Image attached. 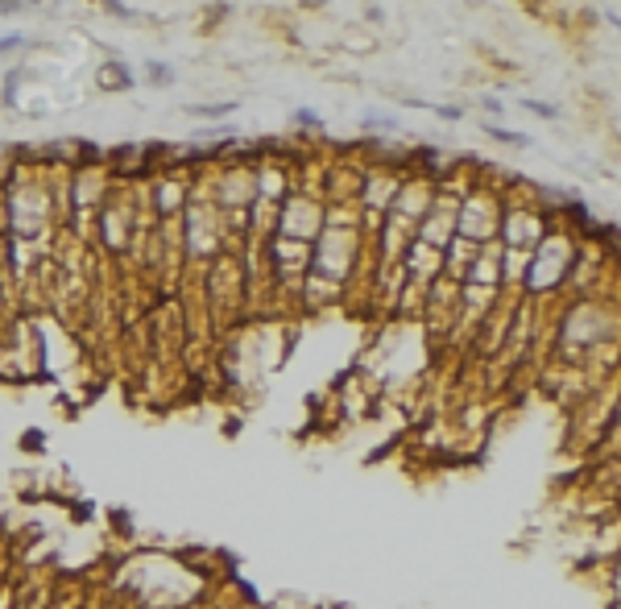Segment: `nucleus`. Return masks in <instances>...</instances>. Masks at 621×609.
I'll list each match as a JSON object with an SVG mask.
<instances>
[{
  "instance_id": "1",
  "label": "nucleus",
  "mask_w": 621,
  "mask_h": 609,
  "mask_svg": "<svg viewBox=\"0 0 621 609\" xmlns=\"http://www.w3.org/2000/svg\"><path fill=\"white\" fill-rule=\"evenodd\" d=\"M232 108L237 104H195V108H187L191 117H207V121H224V117H232Z\"/></svg>"
},
{
  "instance_id": "2",
  "label": "nucleus",
  "mask_w": 621,
  "mask_h": 609,
  "mask_svg": "<svg viewBox=\"0 0 621 609\" xmlns=\"http://www.w3.org/2000/svg\"><path fill=\"white\" fill-rule=\"evenodd\" d=\"M145 79L153 83V87H166V83H174V67H166V63H145Z\"/></svg>"
},
{
  "instance_id": "3",
  "label": "nucleus",
  "mask_w": 621,
  "mask_h": 609,
  "mask_svg": "<svg viewBox=\"0 0 621 609\" xmlns=\"http://www.w3.org/2000/svg\"><path fill=\"white\" fill-rule=\"evenodd\" d=\"M489 133H493L497 141H505V146H530V137H526V133H514V129H497V124H489Z\"/></svg>"
},
{
  "instance_id": "4",
  "label": "nucleus",
  "mask_w": 621,
  "mask_h": 609,
  "mask_svg": "<svg viewBox=\"0 0 621 609\" xmlns=\"http://www.w3.org/2000/svg\"><path fill=\"white\" fill-rule=\"evenodd\" d=\"M526 108H530L534 117H547V121H555V117H559V108H551V104H539V99H526Z\"/></svg>"
},
{
  "instance_id": "5",
  "label": "nucleus",
  "mask_w": 621,
  "mask_h": 609,
  "mask_svg": "<svg viewBox=\"0 0 621 609\" xmlns=\"http://www.w3.org/2000/svg\"><path fill=\"white\" fill-rule=\"evenodd\" d=\"M17 46H25L21 33H9V38H0V54H4V50H17Z\"/></svg>"
},
{
  "instance_id": "6",
  "label": "nucleus",
  "mask_w": 621,
  "mask_h": 609,
  "mask_svg": "<svg viewBox=\"0 0 621 609\" xmlns=\"http://www.w3.org/2000/svg\"><path fill=\"white\" fill-rule=\"evenodd\" d=\"M25 0H0V13H21Z\"/></svg>"
},
{
  "instance_id": "7",
  "label": "nucleus",
  "mask_w": 621,
  "mask_h": 609,
  "mask_svg": "<svg viewBox=\"0 0 621 609\" xmlns=\"http://www.w3.org/2000/svg\"><path fill=\"white\" fill-rule=\"evenodd\" d=\"M435 112H439V117H448V121H460V117H464L460 108H435Z\"/></svg>"
},
{
  "instance_id": "8",
  "label": "nucleus",
  "mask_w": 621,
  "mask_h": 609,
  "mask_svg": "<svg viewBox=\"0 0 621 609\" xmlns=\"http://www.w3.org/2000/svg\"><path fill=\"white\" fill-rule=\"evenodd\" d=\"M294 121H298V124H310V129H315V124H319V117H310V112H298Z\"/></svg>"
}]
</instances>
